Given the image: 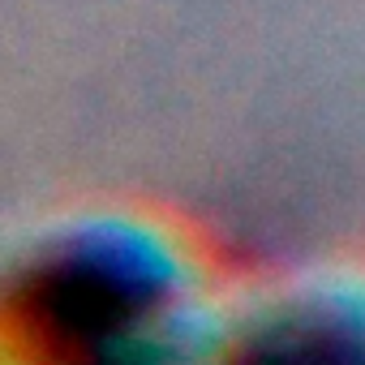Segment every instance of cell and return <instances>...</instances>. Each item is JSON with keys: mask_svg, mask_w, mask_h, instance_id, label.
Segmentation results:
<instances>
[{"mask_svg": "<svg viewBox=\"0 0 365 365\" xmlns=\"http://www.w3.org/2000/svg\"><path fill=\"white\" fill-rule=\"evenodd\" d=\"M190 262L159 228L138 220L78 224L18 275L9 292V331L35 335V348L61 356H108L190 331Z\"/></svg>", "mask_w": 365, "mask_h": 365, "instance_id": "cell-1", "label": "cell"}]
</instances>
